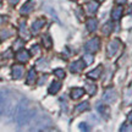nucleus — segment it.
<instances>
[{
	"label": "nucleus",
	"mask_w": 132,
	"mask_h": 132,
	"mask_svg": "<svg viewBox=\"0 0 132 132\" xmlns=\"http://www.w3.org/2000/svg\"><path fill=\"white\" fill-rule=\"evenodd\" d=\"M34 118V110L29 106L28 100L23 99L17 106L16 111V121L20 126H24L27 122H29Z\"/></svg>",
	"instance_id": "nucleus-1"
},
{
	"label": "nucleus",
	"mask_w": 132,
	"mask_h": 132,
	"mask_svg": "<svg viewBox=\"0 0 132 132\" xmlns=\"http://www.w3.org/2000/svg\"><path fill=\"white\" fill-rule=\"evenodd\" d=\"M10 105V97L7 90H0V115H4Z\"/></svg>",
	"instance_id": "nucleus-2"
},
{
	"label": "nucleus",
	"mask_w": 132,
	"mask_h": 132,
	"mask_svg": "<svg viewBox=\"0 0 132 132\" xmlns=\"http://www.w3.org/2000/svg\"><path fill=\"white\" fill-rule=\"evenodd\" d=\"M99 45H100L99 38L98 37H94V38H92L90 40H88V42L86 43L85 49L88 53H95L99 49Z\"/></svg>",
	"instance_id": "nucleus-3"
},
{
	"label": "nucleus",
	"mask_w": 132,
	"mask_h": 132,
	"mask_svg": "<svg viewBox=\"0 0 132 132\" xmlns=\"http://www.w3.org/2000/svg\"><path fill=\"white\" fill-rule=\"evenodd\" d=\"M120 45H121V43H120L119 39H114V40H111V42L109 43V45H108V55L109 56H114V55L118 53Z\"/></svg>",
	"instance_id": "nucleus-4"
},
{
	"label": "nucleus",
	"mask_w": 132,
	"mask_h": 132,
	"mask_svg": "<svg viewBox=\"0 0 132 132\" xmlns=\"http://www.w3.org/2000/svg\"><path fill=\"white\" fill-rule=\"evenodd\" d=\"M103 99L104 102H106V103H114L115 100H116V92L113 89V88H109L104 92V95H103Z\"/></svg>",
	"instance_id": "nucleus-5"
},
{
	"label": "nucleus",
	"mask_w": 132,
	"mask_h": 132,
	"mask_svg": "<svg viewBox=\"0 0 132 132\" xmlns=\"http://www.w3.org/2000/svg\"><path fill=\"white\" fill-rule=\"evenodd\" d=\"M98 3L97 1H94V0H90V1H88L87 4H86V11L88 12L89 15H93L97 12V10H98Z\"/></svg>",
	"instance_id": "nucleus-6"
},
{
	"label": "nucleus",
	"mask_w": 132,
	"mask_h": 132,
	"mask_svg": "<svg viewBox=\"0 0 132 132\" xmlns=\"http://www.w3.org/2000/svg\"><path fill=\"white\" fill-rule=\"evenodd\" d=\"M86 66L85 61H81V60H77V61L72 62L70 65V71L71 72H81L83 70V67Z\"/></svg>",
	"instance_id": "nucleus-7"
},
{
	"label": "nucleus",
	"mask_w": 132,
	"mask_h": 132,
	"mask_svg": "<svg viewBox=\"0 0 132 132\" xmlns=\"http://www.w3.org/2000/svg\"><path fill=\"white\" fill-rule=\"evenodd\" d=\"M23 75V66L22 65H14L12 66V77L19 80Z\"/></svg>",
	"instance_id": "nucleus-8"
},
{
	"label": "nucleus",
	"mask_w": 132,
	"mask_h": 132,
	"mask_svg": "<svg viewBox=\"0 0 132 132\" xmlns=\"http://www.w3.org/2000/svg\"><path fill=\"white\" fill-rule=\"evenodd\" d=\"M44 23H45V20L44 19H38L37 21H34L32 23V33L33 34H36V33L39 32L40 28L44 26Z\"/></svg>",
	"instance_id": "nucleus-9"
},
{
	"label": "nucleus",
	"mask_w": 132,
	"mask_h": 132,
	"mask_svg": "<svg viewBox=\"0 0 132 132\" xmlns=\"http://www.w3.org/2000/svg\"><path fill=\"white\" fill-rule=\"evenodd\" d=\"M36 82H37V73H36V70H34V69H31V70L28 71L26 83H27V85H34Z\"/></svg>",
	"instance_id": "nucleus-10"
},
{
	"label": "nucleus",
	"mask_w": 132,
	"mask_h": 132,
	"mask_svg": "<svg viewBox=\"0 0 132 132\" xmlns=\"http://www.w3.org/2000/svg\"><path fill=\"white\" fill-rule=\"evenodd\" d=\"M16 59H17L20 62H27L29 59V54L27 53V50L22 49V50H20V52L16 54Z\"/></svg>",
	"instance_id": "nucleus-11"
},
{
	"label": "nucleus",
	"mask_w": 132,
	"mask_h": 132,
	"mask_svg": "<svg viewBox=\"0 0 132 132\" xmlns=\"http://www.w3.org/2000/svg\"><path fill=\"white\" fill-rule=\"evenodd\" d=\"M102 70H103V69H102V66H98L97 69L89 71V72L87 73V77H89V78H92V80H97V78H99V77H100Z\"/></svg>",
	"instance_id": "nucleus-12"
},
{
	"label": "nucleus",
	"mask_w": 132,
	"mask_h": 132,
	"mask_svg": "<svg viewBox=\"0 0 132 132\" xmlns=\"http://www.w3.org/2000/svg\"><path fill=\"white\" fill-rule=\"evenodd\" d=\"M19 33L23 39H29V37H31V34H29L28 31H27V28H26V23H24V22H21V24H20Z\"/></svg>",
	"instance_id": "nucleus-13"
},
{
	"label": "nucleus",
	"mask_w": 132,
	"mask_h": 132,
	"mask_svg": "<svg viewBox=\"0 0 132 132\" xmlns=\"http://www.w3.org/2000/svg\"><path fill=\"white\" fill-rule=\"evenodd\" d=\"M60 87H61V83L59 82V81H54L52 85H50V87H49V93L50 94H56L57 92L60 90Z\"/></svg>",
	"instance_id": "nucleus-14"
},
{
	"label": "nucleus",
	"mask_w": 132,
	"mask_h": 132,
	"mask_svg": "<svg viewBox=\"0 0 132 132\" xmlns=\"http://www.w3.org/2000/svg\"><path fill=\"white\" fill-rule=\"evenodd\" d=\"M121 16H122V7L121 6H118V7H115L113 10V12H111V19L114 21H118V20L121 19Z\"/></svg>",
	"instance_id": "nucleus-15"
},
{
	"label": "nucleus",
	"mask_w": 132,
	"mask_h": 132,
	"mask_svg": "<svg viewBox=\"0 0 132 132\" xmlns=\"http://www.w3.org/2000/svg\"><path fill=\"white\" fill-rule=\"evenodd\" d=\"M86 24H87V29H88L89 32H94L95 29H97L98 22H97V20L95 19H89V20H87Z\"/></svg>",
	"instance_id": "nucleus-16"
},
{
	"label": "nucleus",
	"mask_w": 132,
	"mask_h": 132,
	"mask_svg": "<svg viewBox=\"0 0 132 132\" xmlns=\"http://www.w3.org/2000/svg\"><path fill=\"white\" fill-rule=\"evenodd\" d=\"M32 9H33V0H29L27 4H24L23 6H22V9L20 10V12L22 15H27L32 11Z\"/></svg>",
	"instance_id": "nucleus-17"
},
{
	"label": "nucleus",
	"mask_w": 132,
	"mask_h": 132,
	"mask_svg": "<svg viewBox=\"0 0 132 132\" xmlns=\"http://www.w3.org/2000/svg\"><path fill=\"white\" fill-rule=\"evenodd\" d=\"M85 94V89L83 88H73L71 90V98L72 99H78Z\"/></svg>",
	"instance_id": "nucleus-18"
},
{
	"label": "nucleus",
	"mask_w": 132,
	"mask_h": 132,
	"mask_svg": "<svg viewBox=\"0 0 132 132\" xmlns=\"http://www.w3.org/2000/svg\"><path fill=\"white\" fill-rule=\"evenodd\" d=\"M88 109H89V103L88 102H83V103L78 104L75 108V113H83V111L88 110Z\"/></svg>",
	"instance_id": "nucleus-19"
},
{
	"label": "nucleus",
	"mask_w": 132,
	"mask_h": 132,
	"mask_svg": "<svg viewBox=\"0 0 132 132\" xmlns=\"http://www.w3.org/2000/svg\"><path fill=\"white\" fill-rule=\"evenodd\" d=\"M86 92L89 95H94L97 92V86L93 83H89V82H86Z\"/></svg>",
	"instance_id": "nucleus-20"
},
{
	"label": "nucleus",
	"mask_w": 132,
	"mask_h": 132,
	"mask_svg": "<svg viewBox=\"0 0 132 132\" xmlns=\"http://www.w3.org/2000/svg\"><path fill=\"white\" fill-rule=\"evenodd\" d=\"M43 44H44V47L45 48H52V45H53V43H52V39H50V37L49 36H43Z\"/></svg>",
	"instance_id": "nucleus-21"
},
{
	"label": "nucleus",
	"mask_w": 132,
	"mask_h": 132,
	"mask_svg": "<svg viewBox=\"0 0 132 132\" xmlns=\"http://www.w3.org/2000/svg\"><path fill=\"white\" fill-rule=\"evenodd\" d=\"M111 31H113V23L108 22V23L104 24V27H103V33L104 34H106V36H108L109 33H111Z\"/></svg>",
	"instance_id": "nucleus-22"
},
{
	"label": "nucleus",
	"mask_w": 132,
	"mask_h": 132,
	"mask_svg": "<svg viewBox=\"0 0 132 132\" xmlns=\"http://www.w3.org/2000/svg\"><path fill=\"white\" fill-rule=\"evenodd\" d=\"M131 102H132V88H130L125 93V103H131Z\"/></svg>",
	"instance_id": "nucleus-23"
},
{
	"label": "nucleus",
	"mask_w": 132,
	"mask_h": 132,
	"mask_svg": "<svg viewBox=\"0 0 132 132\" xmlns=\"http://www.w3.org/2000/svg\"><path fill=\"white\" fill-rule=\"evenodd\" d=\"M12 34V32L11 31H7V29H1L0 31V38L1 39H6L7 37H10Z\"/></svg>",
	"instance_id": "nucleus-24"
},
{
	"label": "nucleus",
	"mask_w": 132,
	"mask_h": 132,
	"mask_svg": "<svg viewBox=\"0 0 132 132\" xmlns=\"http://www.w3.org/2000/svg\"><path fill=\"white\" fill-rule=\"evenodd\" d=\"M54 75L56 76V77H59L60 80H62V78H65V71L62 70V69H56V70L54 71Z\"/></svg>",
	"instance_id": "nucleus-25"
},
{
	"label": "nucleus",
	"mask_w": 132,
	"mask_h": 132,
	"mask_svg": "<svg viewBox=\"0 0 132 132\" xmlns=\"http://www.w3.org/2000/svg\"><path fill=\"white\" fill-rule=\"evenodd\" d=\"M83 61H85L86 65H90L93 62V56L90 54H86L85 56H83Z\"/></svg>",
	"instance_id": "nucleus-26"
},
{
	"label": "nucleus",
	"mask_w": 132,
	"mask_h": 132,
	"mask_svg": "<svg viewBox=\"0 0 132 132\" xmlns=\"http://www.w3.org/2000/svg\"><path fill=\"white\" fill-rule=\"evenodd\" d=\"M31 54L32 55H39L40 54V49H39V45H33L32 49H31Z\"/></svg>",
	"instance_id": "nucleus-27"
},
{
	"label": "nucleus",
	"mask_w": 132,
	"mask_h": 132,
	"mask_svg": "<svg viewBox=\"0 0 132 132\" xmlns=\"http://www.w3.org/2000/svg\"><path fill=\"white\" fill-rule=\"evenodd\" d=\"M80 130H82V131H88V130H89V127L87 126V123L81 122L80 123Z\"/></svg>",
	"instance_id": "nucleus-28"
},
{
	"label": "nucleus",
	"mask_w": 132,
	"mask_h": 132,
	"mask_svg": "<svg viewBox=\"0 0 132 132\" xmlns=\"http://www.w3.org/2000/svg\"><path fill=\"white\" fill-rule=\"evenodd\" d=\"M22 44H23V42H22V40H17V42H15V44H14V48L15 49H19V48L17 47H22Z\"/></svg>",
	"instance_id": "nucleus-29"
},
{
	"label": "nucleus",
	"mask_w": 132,
	"mask_h": 132,
	"mask_svg": "<svg viewBox=\"0 0 132 132\" xmlns=\"http://www.w3.org/2000/svg\"><path fill=\"white\" fill-rule=\"evenodd\" d=\"M121 131H131V127H128V125H122Z\"/></svg>",
	"instance_id": "nucleus-30"
},
{
	"label": "nucleus",
	"mask_w": 132,
	"mask_h": 132,
	"mask_svg": "<svg viewBox=\"0 0 132 132\" xmlns=\"http://www.w3.org/2000/svg\"><path fill=\"white\" fill-rule=\"evenodd\" d=\"M127 120H128V122H130V123H132V111H131V113H128Z\"/></svg>",
	"instance_id": "nucleus-31"
},
{
	"label": "nucleus",
	"mask_w": 132,
	"mask_h": 132,
	"mask_svg": "<svg viewBox=\"0 0 132 132\" xmlns=\"http://www.w3.org/2000/svg\"><path fill=\"white\" fill-rule=\"evenodd\" d=\"M7 1H9L11 5H16V4H17V3L20 1V0H7Z\"/></svg>",
	"instance_id": "nucleus-32"
},
{
	"label": "nucleus",
	"mask_w": 132,
	"mask_h": 132,
	"mask_svg": "<svg viewBox=\"0 0 132 132\" xmlns=\"http://www.w3.org/2000/svg\"><path fill=\"white\" fill-rule=\"evenodd\" d=\"M115 1H116L118 4H125V3H126V0H115Z\"/></svg>",
	"instance_id": "nucleus-33"
},
{
	"label": "nucleus",
	"mask_w": 132,
	"mask_h": 132,
	"mask_svg": "<svg viewBox=\"0 0 132 132\" xmlns=\"http://www.w3.org/2000/svg\"><path fill=\"white\" fill-rule=\"evenodd\" d=\"M99 1H102V0H99Z\"/></svg>",
	"instance_id": "nucleus-34"
}]
</instances>
